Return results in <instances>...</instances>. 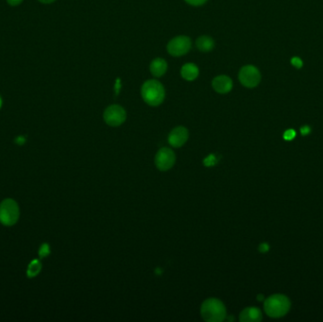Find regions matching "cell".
Here are the masks:
<instances>
[{
  "instance_id": "cell-21",
  "label": "cell",
  "mask_w": 323,
  "mask_h": 322,
  "mask_svg": "<svg viewBox=\"0 0 323 322\" xmlns=\"http://www.w3.org/2000/svg\"><path fill=\"white\" fill-rule=\"evenodd\" d=\"M269 245L266 244V243H264V244H261L260 246H259V251L261 252V253H267L268 251H269Z\"/></svg>"
},
{
  "instance_id": "cell-17",
  "label": "cell",
  "mask_w": 323,
  "mask_h": 322,
  "mask_svg": "<svg viewBox=\"0 0 323 322\" xmlns=\"http://www.w3.org/2000/svg\"><path fill=\"white\" fill-rule=\"evenodd\" d=\"M291 64L294 67H296L297 69H300V68H302L304 66V61H303V60L301 58H299V57H293L291 59Z\"/></svg>"
},
{
  "instance_id": "cell-7",
  "label": "cell",
  "mask_w": 323,
  "mask_h": 322,
  "mask_svg": "<svg viewBox=\"0 0 323 322\" xmlns=\"http://www.w3.org/2000/svg\"><path fill=\"white\" fill-rule=\"evenodd\" d=\"M127 113L122 106L113 104L108 106L103 113L105 123L111 127H119L126 121Z\"/></svg>"
},
{
  "instance_id": "cell-9",
  "label": "cell",
  "mask_w": 323,
  "mask_h": 322,
  "mask_svg": "<svg viewBox=\"0 0 323 322\" xmlns=\"http://www.w3.org/2000/svg\"><path fill=\"white\" fill-rule=\"evenodd\" d=\"M188 138H189L188 130L185 127L179 126L170 131V133L168 134L167 140L171 147L181 148L187 142Z\"/></svg>"
},
{
  "instance_id": "cell-12",
  "label": "cell",
  "mask_w": 323,
  "mask_h": 322,
  "mask_svg": "<svg viewBox=\"0 0 323 322\" xmlns=\"http://www.w3.org/2000/svg\"><path fill=\"white\" fill-rule=\"evenodd\" d=\"M167 68H168L167 62L163 58H156V59L152 60V61L150 62V65H149V70H150L151 75L156 78L163 77L166 74Z\"/></svg>"
},
{
  "instance_id": "cell-23",
  "label": "cell",
  "mask_w": 323,
  "mask_h": 322,
  "mask_svg": "<svg viewBox=\"0 0 323 322\" xmlns=\"http://www.w3.org/2000/svg\"><path fill=\"white\" fill-rule=\"evenodd\" d=\"M41 3H44V4H50V3H53L55 2L56 0H39Z\"/></svg>"
},
{
  "instance_id": "cell-18",
  "label": "cell",
  "mask_w": 323,
  "mask_h": 322,
  "mask_svg": "<svg viewBox=\"0 0 323 322\" xmlns=\"http://www.w3.org/2000/svg\"><path fill=\"white\" fill-rule=\"evenodd\" d=\"M187 4L194 6V7H199L204 5L208 0H184Z\"/></svg>"
},
{
  "instance_id": "cell-15",
  "label": "cell",
  "mask_w": 323,
  "mask_h": 322,
  "mask_svg": "<svg viewBox=\"0 0 323 322\" xmlns=\"http://www.w3.org/2000/svg\"><path fill=\"white\" fill-rule=\"evenodd\" d=\"M42 270V264L39 260H33L31 262L28 267H27V270H26V274L29 278H33L36 275H38L40 273V271Z\"/></svg>"
},
{
  "instance_id": "cell-10",
  "label": "cell",
  "mask_w": 323,
  "mask_h": 322,
  "mask_svg": "<svg viewBox=\"0 0 323 322\" xmlns=\"http://www.w3.org/2000/svg\"><path fill=\"white\" fill-rule=\"evenodd\" d=\"M234 86L233 79L226 75H219L212 80V87L220 95H225L232 91Z\"/></svg>"
},
{
  "instance_id": "cell-8",
  "label": "cell",
  "mask_w": 323,
  "mask_h": 322,
  "mask_svg": "<svg viewBox=\"0 0 323 322\" xmlns=\"http://www.w3.org/2000/svg\"><path fill=\"white\" fill-rule=\"evenodd\" d=\"M154 163L160 171L165 172L171 169L176 163L174 151L169 148H160L155 155Z\"/></svg>"
},
{
  "instance_id": "cell-20",
  "label": "cell",
  "mask_w": 323,
  "mask_h": 322,
  "mask_svg": "<svg viewBox=\"0 0 323 322\" xmlns=\"http://www.w3.org/2000/svg\"><path fill=\"white\" fill-rule=\"evenodd\" d=\"M310 131H311V129H310V127H309V126H304V127H302V128H301V132H302V134H303V135H307V134H309V133H310Z\"/></svg>"
},
{
  "instance_id": "cell-2",
  "label": "cell",
  "mask_w": 323,
  "mask_h": 322,
  "mask_svg": "<svg viewBox=\"0 0 323 322\" xmlns=\"http://www.w3.org/2000/svg\"><path fill=\"white\" fill-rule=\"evenodd\" d=\"M202 319L207 322H221L227 317V310L224 304L217 298L205 300L201 307Z\"/></svg>"
},
{
  "instance_id": "cell-4",
  "label": "cell",
  "mask_w": 323,
  "mask_h": 322,
  "mask_svg": "<svg viewBox=\"0 0 323 322\" xmlns=\"http://www.w3.org/2000/svg\"><path fill=\"white\" fill-rule=\"evenodd\" d=\"M20 211L16 201L11 199L3 200L0 203V222L4 226H12L19 219Z\"/></svg>"
},
{
  "instance_id": "cell-3",
  "label": "cell",
  "mask_w": 323,
  "mask_h": 322,
  "mask_svg": "<svg viewBox=\"0 0 323 322\" xmlns=\"http://www.w3.org/2000/svg\"><path fill=\"white\" fill-rule=\"evenodd\" d=\"M264 308L266 314L271 318H281L289 312L290 302L289 298L284 295H273L265 301Z\"/></svg>"
},
{
  "instance_id": "cell-1",
  "label": "cell",
  "mask_w": 323,
  "mask_h": 322,
  "mask_svg": "<svg viewBox=\"0 0 323 322\" xmlns=\"http://www.w3.org/2000/svg\"><path fill=\"white\" fill-rule=\"evenodd\" d=\"M141 96L147 104L151 107H157L164 102L166 90L157 79H148L141 87Z\"/></svg>"
},
{
  "instance_id": "cell-6",
  "label": "cell",
  "mask_w": 323,
  "mask_h": 322,
  "mask_svg": "<svg viewBox=\"0 0 323 322\" xmlns=\"http://www.w3.org/2000/svg\"><path fill=\"white\" fill-rule=\"evenodd\" d=\"M238 78L240 83L245 87L255 88L259 85L262 77L260 71L256 66L248 64L239 70Z\"/></svg>"
},
{
  "instance_id": "cell-24",
  "label": "cell",
  "mask_w": 323,
  "mask_h": 322,
  "mask_svg": "<svg viewBox=\"0 0 323 322\" xmlns=\"http://www.w3.org/2000/svg\"><path fill=\"white\" fill-rule=\"evenodd\" d=\"M1 106H2V99H1V96H0V109H1Z\"/></svg>"
},
{
  "instance_id": "cell-13",
  "label": "cell",
  "mask_w": 323,
  "mask_h": 322,
  "mask_svg": "<svg viewBox=\"0 0 323 322\" xmlns=\"http://www.w3.org/2000/svg\"><path fill=\"white\" fill-rule=\"evenodd\" d=\"M199 75H200V69L198 65L192 62L185 63L181 68V76L187 81L195 80L196 78H198Z\"/></svg>"
},
{
  "instance_id": "cell-22",
  "label": "cell",
  "mask_w": 323,
  "mask_h": 322,
  "mask_svg": "<svg viewBox=\"0 0 323 322\" xmlns=\"http://www.w3.org/2000/svg\"><path fill=\"white\" fill-rule=\"evenodd\" d=\"M7 2L9 3L10 6H17V5L21 4L23 2V0H7Z\"/></svg>"
},
{
  "instance_id": "cell-19",
  "label": "cell",
  "mask_w": 323,
  "mask_h": 322,
  "mask_svg": "<svg viewBox=\"0 0 323 322\" xmlns=\"http://www.w3.org/2000/svg\"><path fill=\"white\" fill-rule=\"evenodd\" d=\"M296 137V131L294 130H288L284 133V138L288 141H291L292 139H294Z\"/></svg>"
},
{
  "instance_id": "cell-16",
  "label": "cell",
  "mask_w": 323,
  "mask_h": 322,
  "mask_svg": "<svg viewBox=\"0 0 323 322\" xmlns=\"http://www.w3.org/2000/svg\"><path fill=\"white\" fill-rule=\"evenodd\" d=\"M50 253V249H49V246L47 244L42 245L40 251H39V255L41 258H44L46 257L48 254Z\"/></svg>"
},
{
  "instance_id": "cell-5",
  "label": "cell",
  "mask_w": 323,
  "mask_h": 322,
  "mask_svg": "<svg viewBox=\"0 0 323 322\" xmlns=\"http://www.w3.org/2000/svg\"><path fill=\"white\" fill-rule=\"evenodd\" d=\"M192 46L191 39L188 36L180 35L172 38L166 45V50L173 57H182L190 51Z\"/></svg>"
},
{
  "instance_id": "cell-14",
  "label": "cell",
  "mask_w": 323,
  "mask_h": 322,
  "mask_svg": "<svg viewBox=\"0 0 323 322\" xmlns=\"http://www.w3.org/2000/svg\"><path fill=\"white\" fill-rule=\"evenodd\" d=\"M196 46L201 52H210L215 48V41L208 35H202L197 39Z\"/></svg>"
},
{
  "instance_id": "cell-11",
  "label": "cell",
  "mask_w": 323,
  "mask_h": 322,
  "mask_svg": "<svg viewBox=\"0 0 323 322\" xmlns=\"http://www.w3.org/2000/svg\"><path fill=\"white\" fill-rule=\"evenodd\" d=\"M262 320V312L256 307H248L240 313L239 321L242 322H257Z\"/></svg>"
}]
</instances>
